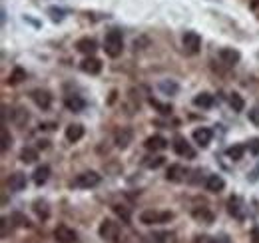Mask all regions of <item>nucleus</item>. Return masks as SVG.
<instances>
[{"mask_svg": "<svg viewBox=\"0 0 259 243\" xmlns=\"http://www.w3.org/2000/svg\"><path fill=\"white\" fill-rule=\"evenodd\" d=\"M124 50V36L120 30H110L104 38V52L110 58H118Z\"/></svg>", "mask_w": 259, "mask_h": 243, "instance_id": "f257e3e1", "label": "nucleus"}, {"mask_svg": "<svg viewBox=\"0 0 259 243\" xmlns=\"http://www.w3.org/2000/svg\"><path fill=\"white\" fill-rule=\"evenodd\" d=\"M98 233H100V237L104 241H118V237H120V223H116L114 219H104L100 223V227H98Z\"/></svg>", "mask_w": 259, "mask_h": 243, "instance_id": "f03ea898", "label": "nucleus"}, {"mask_svg": "<svg viewBox=\"0 0 259 243\" xmlns=\"http://www.w3.org/2000/svg\"><path fill=\"white\" fill-rule=\"evenodd\" d=\"M174 217V213L171 212H154V210H146V212L140 213V221L144 223V225H154V223H165V221H169Z\"/></svg>", "mask_w": 259, "mask_h": 243, "instance_id": "7ed1b4c3", "label": "nucleus"}, {"mask_svg": "<svg viewBox=\"0 0 259 243\" xmlns=\"http://www.w3.org/2000/svg\"><path fill=\"white\" fill-rule=\"evenodd\" d=\"M100 182H102V178L98 176L96 172H84V174H80V176L74 178L72 185L74 187H80V189H90V187H96Z\"/></svg>", "mask_w": 259, "mask_h": 243, "instance_id": "20e7f679", "label": "nucleus"}, {"mask_svg": "<svg viewBox=\"0 0 259 243\" xmlns=\"http://www.w3.org/2000/svg\"><path fill=\"white\" fill-rule=\"evenodd\" d=\"M174 152L178 153V155H182V157H195V150L188 144V140L184 138V136H176L174 138Z\"/></svg>", "mask_w": 259, "mask_h": 243, "instance_id": "39448f33", "label": "nucleus"}, {"mask_svg": "<svg viewBox=\"0 0 259 243\" xmlns=\"http://www.w3.org/2000/svg\"><path fill=\"white\" fill-rule=\"evenodd\" d=\"M182 42H184L186 52H190V54H197V52H199V48H201V38H199V34H197V32H186Z\"/></svg>", "mask_w": 259, "mask_h": 243, "instance_id": "423d86ee", "label": "nucleus"}, {"mask_svg": "<svg viewBox=\"0 0 259 243\" xmlns=\"http://www.w3.org/2000/svg\"><path fill=\"white\" fill-rule=\"evenodd\" d=\"M76 231L74 229H70L68 225H58L56 229H54V239L56 243H76Z\"/></svg>", "mask_w": 259, "mask_h": 243, "instance_id": "0eeeda50", "label": "nucleus"}, {"mask_svg": "<svg viewBox=\"0 0 259 243\" xmlns=\"http://www.w3.org/2000/svg\"><path fill=\"white\" fill-rule=\"evenodd\" d=\"M132 140H134V132L130 128H120L114 134V142H116V146L120 150H126L130 144H132Z\"/></svg>", "mask_w": 259, "mask_h": 243, "instance_id": "6e6552de", "label": "nucleus"}, {"mask_svg": "<svg viewBox=\"0 0 259 243\" xmlns=\"http://www.w3.org/2000/svg\"><path fill=\"white\" fill-rule=\"evenodd\" d=\"M211 138H213V132L209 128H197V130H194V142L199 148H207Z\"/></svg>", "mask_w": 259, "mask_h": 243, "instance_id": "1a4fd4ad", "label": "nucleus"}, {"mask_svg": "<svg viewBox=\"0 0 259 243\" xmlns=\"http://www.w3.org/2000/svg\"><path fill=\"white\" fill-rule=\"evenodd\" d=\"M80 68H82V72H86L90 76H96V74L102 72V62L98 60V58H94V56H88V58L82 60Z\"/></svg>", "mask_w": 259, "mask_h": 243, "instance_id": "9d476101", "label": "nucleus"}, {"mask_svg": "<svg viewBox=\"0 0 259 243\" xmlns=\"http://www.w3.org/2000/svg\"><path fill=\"white\" fill-rule=\"evenodd\" d=\"M144 146H146V150H150V152H163V150L167 148V140H165L163 136H150Z\"/></svg>", "mask_w": 259, "mask_h": 243, "instance_id": "9b49d317", "label": "nucleus"}, {"mask_svg": "<svg viewBox=\"0 0 259 243\" xmlns=\"http://www.w3.org/2000/svg\"><path fill=\"white\" fill-rule=\"evenodd\" d=\"M32 100H34V104H36L38 108H42V110H48L50 104H52V96H50V92H46V90H34Z\"/></svg>", "mask_w": 259, "mask_h": 243, "instance_id": "f8f14e48", "label": "nucleus"}, {"mask_svg": "<svg viewBox=\"0 0 259 243\" xmlns=\"http://www.w3.org/2000/svg\"><path fill=\"white\" fill-rule=\"evenodd\" d=\"M96 48H98V44L94 38H80V40L76 42V50L82 52V54H88V56L94 54Z\"/></svg>", "mask_w": 259, "mask_h": 243, "instance_id": "ddd939ff", "label": "nucleus"}, {"mask_svg": "<svg viewBox=\"0 0 259 243\" xmlns=\"http://www.w3.org/2000/svg\"><path fill=\"white\" fill-rule=\"evenodd\" d=\"M224 187H226V182H224V178H222V176H218V174L207 176V180H205V189H207V191L218 193V191H222Z\"/></svg>", "mask_w": 259, "mask_h": 243, "instance_id": "4468645a", "label": "nucleus"}, {"mask_svg": "<svg viewBox=\"0 0 259 243\" xmlns=\"http://www.w3.org/2000/svg\"><path fill=\"white\" fill-rule=\"evenodd\" d=\"M84 138V126L82 124H70L68 128H66V140L68 142H78V140H82Z\"/></svg>", "mask_w": 259, "mask_h": 243, "instance_id": "2eb2a0df", "label": "nucleus"}, {"mask_svg": "<svg viewBox=\"0 0 259 243\" xmlns=\"http://www.w3.org/2000/svg\"><path fill=\"white\" fill-rule=\"evenodd\" d=\"M8 187H10V191H22L24 187H26V176L24 174H20V172H16V174H12L10 178H8Z\"/></svg>", "mask_w": 259, "mask_h": 243, "instance_id": "dca6fc26", "label": "nucleus"}, {"mask_svg": "<svg viewBox=\"0 0 259 243\" xmlns=\"http://www.w3.org/2000/svg\"><path fill=\"white\" fill-rule=\"evenodd\" d=\"M220 58H222L224 64H227V66H233V64L239 62L241 54H239L237 50H233V48H222V50H220Z\"/></svg>", "mask_w": 259, "mask_h": 243, "instance_id": "f3484780", "label": "nucleus"}, {"mask_svg": "<svg viewBox=\"0 0 259 243\" xmlns=\"http://www.w3.org/2000/svg\"><path fill=\"white\" fill-rule=\"evenodd\" d=\"M64 104L70 112H82V110L86 108V102H84V98H80V96H68L64 100Z\"/></svg>", "mask_w": 259, "mask_h": 243, "instance_id": "a211bd4d", "label": "nucleus"}, {"mask_svg": "<svg viewBox=\"0 0 259 243\" xmlns=\"http://www.w3.org/2000/svg\"><path fill=\"white\" fill-rule=\"evenodd\" d=\"M184 176H186V170H184V166H169V170H167V174H165V180L167 182H182L184 180Z\"/></svg>", "mask_w": 259, "mask_h": 243, "instance_id": "6ab92c4d", "label": "nucleus"}, {"mask_svg": "<svg viewBox=\"0 0 259 243\" xmlns=\"http://www.w3.org/2000/svg\"><path fill=\"white\" fill-rule=\"evenodd\" d=\"M48 178H50V168L48 166L36 168V172H34V183L36 185H44V183L48 182Z\"/></svg>", "mask_w": 259, "mask_h": 243, "instance_id": "aec40b11", "label": "nucleus"}, {"mask_svg": "<svg viewBox=\"0 0 259 243\" xmlns=\"http://www.w3.org/2000/svg\"><path fill=\"white\" fill-rule=\"evenodd\" d=\"M194 104L197 108H211L213 106V96L207 94V92H201L194 98Z\"/></svg>", "mask_w": 259, "mask_h": 243, "instance_id": "412c9836", "label": "nucleus"}, {"mask_svg": "<svg viewBox=\"0 0 259 243\" xmlns=\"http://www.w3.org/2000/svg\"><path fill=\"white\" fill-rule=\"evenodd\" d=\"M22 80H26V70H24V68H14L6 82H8L10 86H16V84H20Z\"/></svg>", "mask_w": 259, "mask_h": 243, "instance_id": "4be33fe9", "label": "nucleus"}, {"mask_svg": "<svg viewBox=\"0 0 259 243\" xmlns=\"http://www.w3.org/2000/svg\"><path fill=\"white\" fill-rule=\"evenodd\" d=\"M194 219L201 221V223H211V221H213V213L209 212L207 208H201V210H194Z\"/></svg>", "mask_w": 259, "mask_h": 243, "instance_id": "5701e85b", "label": "nucleus"}, {"mask_svg": "<svg viewBox=\"0 0 259 243\" xmlns=\"http://www.w3.org/2000/svg\"><path fill=\"white\" fill-rule=\"evenodd\" d=\"M229 106L233 108V112H241V110L245 108V102H243V98H241L237 92H233V94L229 96Z\"/></svg>", "mask_w": 259, "mask_h": 243, "instance_id": "b1692460", "label": "nucleus"}, {"mask_svg": "<svg viewBox=\"0 0 259 243\" xmlns=\"http://www.w3.org/2000/svg\"><path fill=\"white\" fill-rule=\"evenodd\" d=\"M243 152H245V148H243V146H239V144H235V146L227 148V157H229V159H233V161H239V159L243 157Z\"/></svg>", "mask_w": 259, "mask_h": 243, "instance_id": "393cba45", "label": "nucleus"}, {"mask_svg": "<svg viewBox=\"0 0 259 243\" xmlns=\"http://www.w3.org/2000/svg\"><path fill=\"white\" fill-rule=\"evenodd\" d=\"M34 212L38 213V217L40 219H48V215H50V210H48V204L46 201H34Z\"/></svg>", "mask_w": 259, "mask_h": 243, "instance_id": "a878e982", "label": "nucleus"}, {"mask_svg": "<svg viewBox=\"0 0 259 243\" xmlns=\"http://www.w3.org/2000/svg\"><path fill=\"white\" fill-rule=\"evenodd\" d=\"M20 159H22L24 164H34V161L38 159V152L32 150V148H24V150L20 152Z\"/></svg>", "mask_w": 259, "mask_h": 243, "instance_id": "bb28decb", "label": "nucleus"}, {"mask_svg": "<svg viewBox=\"0 0 259 243\" xmlns=\"http://www.w3.org/2000/svg\"><path fill=\"white\" fill-rule=\"evenodd\" d=\"M227 206H229V213L231 215H235V217H243V213L239 212V208H241V204H239V197H231L229 201H227Z\"/></svg>", "mask_w": 259, "mask_h": 243, "instance_id": "cd10ccee", "label": "nucleus"}, {"mask_svg": "<svg viewBox=\"0 0 259 243\" xmlns=\"http://www.w3.org/2000/svg\"><path fill=\"white\" fill-rule=\"evenodd\" d=\"M0 140H2V146H0V148H2V152H6V150L10 148V144H12V136L8 134V130H6V128H2V130H0Z\"/></svg>", "mask_w": 259, "mask_h": 243, "instance_id": "c85d7f7f", "label": "nucleus"}, {"mask_svg": "<svg viewBox=\"0 0 259 243\" xmlns=\"http://www.w3.org/2000/svg\"><path fill=\"white\" fill-rule=\"evenodd\" d=\"M114 213L124 221V223H130V210L124 208V206H114Z\"/></svg>", "mask_w": 259, "mask_h": 243, "instance_id": "c756f323", "label": "nucleus"}, {"mask_svg": "<svg viewBox=\"0 0 259 243\" xmlns=\"http://www.w3.org/2000/svg\"><path fill=\"white\" fill-rule=\"evenodd\" d=\"M12 221H16V225H20V227H30L28 217L22 215V213H14V215H12Z\"/></svg>", "mask_w": 259, "mask_h": 243, "instance_id": "7c9ffc66", "label": "nucleus"}, {"mask_svg": "<svg viewBox=\"0 0 259 243\" xmlns=\"http://www.w3.org/2000/svg\"><path fill=\"white\" fill-rule=\"evenodd\" d=\"M160 90H162L163 94H167V96H169V94H176V92H178V84H176V82H162V84H160Z\"/></svg>", "mask_w": 259, "mask_h": 243, "instance_id": "2f4dec72", "label": "nucleus"}, {"mask_svg": "<svg viewBox=\"0 0 259 243\" xmlns=\"http://www.w3.org/2000/svg\"><path fill=\"white\" fill-rule=\"evenodd\" d=\"M162 164H163V157H160V155H158V157H148V161H144L146 168H154V170L160 168Z\"/></svg>", "mask_w": 259, "mask_h": 243, "instance_id": "473e14b6", "label": "nucleus"}, {"mask_svg": "<svg viewBox=\"0 0 259 243\" xmlns=\"http://www.w3.org/2000/svg\"><path fill=\"white\" fill-rule=\"evenodd\" d=\"M14 118H16V124H18V126H22L24 122H28V114H26L24 110H16V112H14Z\"/></svg>", "mask_w": 259, "mask_h": 243, "instance_id": "72a5a7b5", "label": "nucleus"}, {"mask_svg": "<svg viewBox=\"0 0 259 243\" xmlns=\"http://www.w3.org/2000/svg\"><path fill=\"white\" fill-rule=\"evenodd\" d=\"M247 148H249V152L253 153V155H259V138H253Z\"/></svg>", "mask_w": 259, "mask_h": 243, "instance_id": "f704fd0d", "label": "nucleus"}, {"mask_svg": "<svg viewBox=\"0 0 259 243\" xmlns=\"http://www.w3.org/2000/svg\"><path fill=\"white\" fill-rule=\"evenodd\" d=\"M249 122L251 124H255V126H259V108H253V110H249Z\"/></svg>", "mask_w": 259, "mask_h": 243, "instance_id": "c9c22d12", "label": "nucleus"}, {"mask_svg": "<svg viewBox=\"0 0 259 243\" xmlns=\"http://www.w3.org/2000/svg\"><path fill=\"white\" fill-rule=\"evenodd\" d=\"M152 106H156L162 114H169L171 112V106H163V104H160V102H156V100H152Z\"/></svg>", "mask_w": 259, "mask_h": 243, "instance_id": "e433bc0d", "label": "nucleus"}, {"mask_svg": "<svg viewBox=\"0 0 259 243\" xmlns=\"http://www.w3.org/2000/svg\"><path fill=\"white\" fill-rule=\"evenodd\" d=\"M194 243H215V239L209 237V235H197L194 239Z\"/></svg>", "mask_w": 259, "mask_h": 243, "instance_id": "4c0bfd02", "label": "nucleus"}, {"mask_svg": "<svg viewBox=\"0 0 259 243\" xmlns=\"http://www.w3.org/2000/svg\"><path fill=\"white\" fill-rule=\"evenodd\" d=\"M6 225H8V219H6V217H2V229H0V235H2V237H6V235H8Z\"/></svg>", "mask_w": 259, "mask_h": 243, "instance_id": "58836bf2", "label": "nucleus"}, {"mask_svg": "<svg viewBox=\"0 0 259 243\" xmlns=\"http://www.w3.org/2000/svg\"><path fill=\"white\" fill-rule=\"evenodd\" d=\"M38 148H48V142L44 140V142H38Z\"/></svg>", "mask_w": 259, "mask_h": 243, "instance_id": "ea45409f", "label": "nucleus"}, {"mask_svg": "<svg viewBox=\"0 0 259 243\" xmlns=\"http://www.w3.org/2000/svg\"><path fill=\"white\" fill-rule=\"evenodd\" d=\"M215 243H229L227 237H220V239H215Z\"/></svg>", "mask_w": 259, "mask_h": 243, "instance_id": "a19ab883", "label": "nucleus"}, {"mask_svg": "<svg viewBox=\"0 0 259 243\" xmlns=\"http://www.w3.org/2000/svg\"><path fill=\"white\" fill-rule=\"evenodd\" d=\"M259 4V0H253V6H257Z\"/></svg>", "mask_w": 259, "mask_h": 243, "instance_id": "79ce46f5", "label": "nucleus"}]
</instances>
